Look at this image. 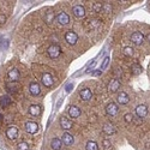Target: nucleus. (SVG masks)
I'll return each mask as SVG.
<instances>
[{
	"instance_id": "nucleus-14",
	"label": "nucleus",
	"mask_w": 150,
	"mask_h": 150,
	"mask_svg": "<svg viewBox=\"0 0 150 150\" xmlns=\"http://www.w3.org/2000/svg\"><path fill=\"white\" fill-rule=\"evenodd\" d=\"M29 90H30V94H31L33 96L40 95V93H41L40 84H39V83H36V82H31V83L29 84Z\"/></svg>"
},
{
	"instance_id": "nucleus-13",
	"label": "nucleus",
	"mask_w": 150,
	"mask_h": 150,
	"mask_svg": "<svg viewBox=\"0 0 150 150\" xmlns=\"http://www.w3.org/2000/svg\"><path fill=\"white\" fill-rule=\"evenodd\" d=\"M7 77H8L10 82L16 83V82L19 79V71H18L16 67H15V69H11V70L8 71V73H7Z\"/></svg>"
},
{
	"instance_id": "nucleus-17",
	"label": "nucleus",
	"mask_w": 150,
	"mask_h": 150,
	"mask_svg": "<svg viewBox=\"0 0 150 150\" xmlns=\"http://www.w3.org/2000/svg\"><path fill=\"white\" fill-rule=\"evenodd\" d=\"M57 21L61 24V25H66V24H69V22H70V17L66 12H60V13L57 16Z\"/></svg>"
},
{
	"instance_id": "nucleus-9",
	"label": "nucleus",
	"mask_w": 150,
	"mask_h": 150,
	"mask_svg": "<svg viewBox=\"0 0 150 150\" xmlns=\"http://www.w3.org/2000/svg\"><path fill=\"white\" fill-rule=\"evenodd\" d=\"M17 136H18V129L16 126H8L6 129V137L8 139L13 141L17 138Z\"/></svg>"
},
{
	"instance_id": "nucleus-30",
	"label": "nucleus",
	"mask_w": 150,
	"mask_h": 150,
	"mask_svg": "<svg viewBox=\"0 0 150 150\" xmlns=\"http://www.w3.org/2000/svg\"><path fill=\"white\" fill-rule=\"evenodd\" d=\"M124 120L126 121V122H131L133 120V115L131 113H126V114L124 115Z\"/></svg>"
},
{
	"instance_id": "nucleus-26",
	"label": "nucleus",
	"mask_w": 150,
	"mask_h": 150,
	"mask_svg": "<svg viewBox=\"0 0 150 150\" xmlns=\"http://www.w3.org/2000/svg\"><path fill=\"white\" fill-rule=\"evenodd\" d=\"M93 10H94V12H101L102 10H103V4L102 3H95L94 5H93Z\"/></svg>"
},
{
	"instance_id": "nucleus-27",
	"label": "nucleus",
	"mask_w": 150,
	"mask_h": 150,
	"mask_svg": "<svg viewBox=\"0 0 150 150\" xmlns=\"http://www.w3.org/2000/svg\"><path fill=\"white\" fill-rule=\"evenodd\" d=\"M17 150H29V145L27 142H21L17 144Z\"/></svg>"
},
{
	"instance_id": "nucleus-34",
	"label": "nucleus",
	"mask_w": 150,
	"mask_h": 150,
	"mask_svg": "<svg viewBox=\"0 0 150 150\" xmlns=\"http://www.w3.org/2000/svg\"><path fill=\"white\" fill-rule=\"evenodd\" d=\"M146 39H148V41L150 42V34H148V36H146Z\"/></svg>"
},
{
	"instance_id": "nucleus-1",
	"label": "nucleus",
	"mask_w": 150,
	"mask_h": 150,
	"mask_svg": "<svg viewBox=\"0 0 150 150\" xmlns=\"http://www.w3.org/2000/svg\"><path fill=\"white\" fill-rule=\"evenodd\" d=\"M47 53H48V55L51 57V58L55 59V58H58L61 54V47L59 45H52V46L48 47Z\"/></svg>"
},
{
	"instance_id": "nucleus-18",
	"label": "nucleus",
	"mask_w": 150,
	"mask_h": 150,
	"mask_svg": "<svg viewBox=\"0 0 150 150\" xmlns=\"http://www.w3.org/2000/svg\"><path fill=\"white\" fill-rule=\"evenodd\" d=\"M41 110L42 109H41V106L40 105H31L29 107V113L33 117H39L41 114Z\"/></svg>"
},
{
	"instance_id": "nucleus-8",
	"label": "nucleus",
	"mask_w": 150,
	"mask_h": 150,
	"mask_svg": "<svg viewBox=\"0 0 150 150\" xmlns=\"http://www.w3.org/2000/svg\"><path fill=\"white\" fill-rule=\"evenodd\" d=\"M106 112H107V114L110 115V117H114L118 114V112H119V108H118V105L114 103V102H110L107 105L106 107Z\"/></svg>"
},
{
	"instance_id": "nucleus-25",
	"label": "nucleus",
	"mask_w": 150,
	"mask_h": 150,
	"mask_svg": "<svg viewBox=\"0 0 150 150\" xmlns=\"http://www.w3.org/2000/svg\"><path fill=\"white\" fill-rule=\"evenodd\" d=\"M122 53L126 55V57H132L133 55V48L132 47H130V46H126L124 48V51H122Z\"/></svg>"
},
{
	"instance_id": "nucleus-35",
	"label": "nucleus",
	"mask_w": 150,
	"mask_h": 150,
	"mask_svg": "<svg viewBox=\"0 0 150 150\" xmlns=\"http://www.w3.org/2000/svg\"><path fill=\"white\" fill-rule=\"evenodd\" d=\"M1 118H3V117H1V114H0V119H1Z\"/></svg>"
},
{
	"instance_id": "nucleus-19",
	"label": "nucleus",
	"mask_w": 150,
	"mask_h": 150,
	"mask_svg": "<svg viewBox=\"0 0 150 150\" xmlns=\"http://www.w3.org/2000/svg\"><path fill=\"white\" fill-rule=\"evenodd\" d=\"M69 114H70V117L71 118H78L79 115H81V109L77 107V106H71L70 108H69Z\"/></svg>"
},
{
	"instance_id": "nucleus-21",
	"label": "nucleus",
	"mask_w": 150,
	"mask_h": 150,
	"mask_svg": "<svg viewBox=\"0 0 150 150\" xmlns=\"http://www.w3.org/2000/svg\"><path fill=\"white\" fill-rule=\"evenodd\" d=\"M103 132H105L106 134L110 136V134L115 133V129H114L113 125H110V124H105V126H103Z\"/></svg>"
},
{
	"instance_id": "nucleus-2",
	"label": "nucleus",
	"mask_w": 150,
	"mask_h": 150,
	"mask_svg": "<svg viewBox=\"0 0 150 150\" xmlns=\"http://www.w3.org/2000/svg\"><path fill=\"white\" fill-rule=\"evenodd\" d=\"M144 39H145V36L141 33V31H134L132 35H131V41L133 45L136 46H141L143 42H144Z\"/></svg>"
},
{
	"instance_id": "nucleus-11",
	"label": "nucleus",
	"mask_w": 150,
	"mask_h": 150,
	"mask_svg": "<svg viewBox=\"0 0 150 150\" xmlns=\"http://www.w3.org/2000/svg\"><path fill=\"white\" fill-rule=\"evenodd\" d=\"M117 101H118L119 105H127L130 102V96L125 91H121L117 96Z\"/></svg>"
},
{
	"instance_id": "nucleus-12",
	"label": "nucleus",
	"mask_w": 150,
	"mask_h": 150,
	"mask_svg": "<svg viewBox=\"0 0 150 150\" xmlns=\"http://www.w3.org/2000/svg\"><path fill=\"white\" fill-rule=\"evenodd\" d=\"M79 96L82 98V101H89V100L93 97V93L89 88H83L79 91Z\"/></svg>"
},
{
	"instance_id": "nucleus-15",
	"label": "nucleus",
	"mask_w": 150,
	"mask_h": 150,
	"mask_svg": "<svg viewBox=\"0 0 150 150\" xmlns=\"http://www.w3.org/2000/svg\"><path fill=\"white\" fill-rule=\"evenodd\" d=\"M61 142L64 143V145H66V146H70V145H72V144H73V142H74V138H73V136H72V134H70V133L65 132L64 134L61 136Z\"/></svg>"
},
{
	"instance_id": "nucleus-20",
	"label": "nucleus",
	"mask_w": 150,
	"mask_h": 150,
	"mask_svg": "<svg viewBox=\"0 0 150 150\" xmlns=\"http://www.w3.org/2000/svg\"><path fill=\"white\" fill-rule=\"evenodd\" d=\"M51 148H52L53 150H61V148H62V142H61V139H59V138H53L52 142H51Z\"/></svg>"
},
{
	"instance_id": "nucleus-4",
	"label": "nucleus",
	"mask_w": 150,
	"mask_h": 150,
	"mask_svg": "<svg viewBox=\"0 0 150 150\" xmlns=\"http://www.w3.org/2000/svg\"><path fill=\"white\" fill-rule=\"evenodd\" d=\"M24 129H25V131L28 133L35 134V133L39 132V124H36L34 121H27L25 122V127H24Z\"/></svg>"
},
{
	"instance_id": "nucleus-3",
	"label": "nucleus",
	"mask_w": 150,
	"mask_h": 150,
	"mask_svg": "<svg viewBox=\"0 0 150 150\" xmlns=\"http://www.w3.org/2000/svg\"><path fill=\"white\" fill-rule=\"evenodd\" d=\"M65 40H66V42L69 45H72L73 46V45H76L77 41H78V35L74 33L73 30H69L65 34Z\"/></svg>"
},
{
	"instance_id": "nucleus-16",
	"label": "nucleus",
	"mask_w": 150,
	"mask_h": 150,
	"mask_svg": "<svg viewBox=\"0 0 150 150\" xmlns=\"http://www.w3.org/2000/svg\"><path fill=\"white\" fill-rule=\"evenodd\" d=\"M73 11V15L78 17V18H83L85 16V8L82 6V5H76V6H73L72 8Z\"/></svg>"
},
{
	"instance_id": "nucleus-28",
	"label": "nucleus",
	"mask_w": 150,
	"mask_h": 150,
	"mask_svg": "<svg viewBox=\"0 0 150 150\" xmlns=\"http://www.w3.org/2000/svg\"><path fill=\"white\" fill-rule=\"evenodd\" d=\"M53 19H54V13H52V12H47L46 16H45V21L49 24V23H52Z\"/></svg>"
},
{
	"instance_id": "nucleus-23",
	"label": "nucleus",
	"mask_w": 150,
	"mask_h": 150,
	"mask_svg": "<svg viewBox=\"0 0 150 150\" xmlns=\"http://www.w3.org/2000/svg\"><path fill=\"white\" fill-rule=\"evenodd\" d=\"M10 103H11V98H10L8 96L4 95V96H1V97H0V105H1L3 107H6V106H8Z\"/></svg>"
},
{
	"instance_id": "nucleus-33",
	"label": "nucleus",
	"mask_w": 150,
	"mask_h": 150,
	"mask_svg": "<svg viewBox=\"0 0 150 150\" xmlns=\"http://www.w3.org/2000/svg\"><path fill=\"white\" fill-rule=\"evenodd\" d=\"M110 5H108V4H105L103 5V10H106V12H110Z\"/></svg>"
},
{
	"instance_id": "nucleus-10",
	"label": "nucleus",
	"mask_w": 150,
	"mask_h": 150,
	"mask_svg": "<svg viewBox=\"0 0 150 150\" xmlns=\"http://www.w3.org/2000/svg\"><path fill=\"white\" fill-rule=\"evenodd\" d=\"M136 114L138 118H145L148 115V107L145 105H139L136 107Z\"/></svg>"
},
{
	"instance_id": "nucleus-29",
	"label": "nucleus",
	"mask_w": 150,
	"mask_h": 150,
	"mask_svg": "<svg viewBox=\"0 0 150 150\" xmlns=\"http://www.w3.org/2000/svg\"><path fill=\"white\" fill-rule=\"evenodd\" d=\"M102 146H103L105 149H109V148L112 146L110 141H109V139H107V138H106V139H103V141H102Z\"/></svg>"
},
{
	"instance_id": "nucleus-32",
	"label": "nucleus",
	"mask_w": 150,
	"mask_h": 150,
	"mask_svg": "<svg viewBox=\"0 0 150 150\" xmlns=\"http://www.w3.org/2000/svg\"><path fill=\"white\" fill-rule=\"evenodd\" d=\"M6 22V16L5 15H0V24H4Z\"/></svg>"
},
{
	"instance_id": "nucleus-24",
	"label": "nucleus",
	"mask_w": 150,
	"mask_h": 150,
	"mask_svg": "<svg viewBox=\"0 0 150 150\" xmlns=\"http://www.w3.org/2000/svg\"><path fill=\"white\" fill-rule=\"evenodd\" d=\"M131 71H132L133 74H136V76H137V74H139L142 72V67L138 64H133V65H131Z\"/></svg>"
},
{
	"instance_id": "nucleus-31",
	"label": "nucleus",
	"mask_w": 150,
	"mask_h": 150,
	"mask_svg": "<svg viewBox=\"0 0 150 150\" xmlns=\"http://www.w3.org/2000/svg\"><path fill=\"white\" fill-rule=\"evenodd\" d=\"M108 64H109V58L107 57V58H105V60H103V62H102V65H101V71L106 70V67L108 66Z\"/></svg>"
},
{
	"instance_id": "nucleus-6",
	"label": "nucleus",
	"mask_w": 150,
	"mask_h": 150,
	"mask_svg": "<svg viewBox=\"0 0 150 150\" xmlns=\"http://www.w3.org/2000/svg\"><path fill=\"white\" fill-rule=\"evenodd\" d=\"M41 82L46 88H51V86L53 85V83H54V79H53V76L51 73H45L42 76V78H41Z\"/></svg>"
},
{
	"instance_id": "nucleus-22",
	"label": "nucleus",
	"mask_w": 150,
	"mask_h": 150,
	"mask_svg": "<svg viewBox=\"0 0 150 150\" xmlns=\"http://www.w3.org/2000/svg\"><path fill=\"white\" fill-rule=\"evenodd\" d=\"M85 149L86 150H98V145H97L96 142L89 141L88 143H86V145H85Z\"/></svg>"
},
{
	"instance_id": "nucleus-5",
	"label": "nucleus",
	"mask_w": 150,
	"mask_h": 150,
	"mask_svg": "<svg viewBox=\"0 0 150 150\" xmlns=\"http://www.w3.org/2000/svg\"><path fill=\"white\" fill-rule=\"evenodd\" d=\"M120 81L114 78V79H112L108 84V91L112 93V94H114V93H118V90L120 89Z\"/></svg>"
},
{
	"instance_id": "nucleus-7",
	"label": "nucleus",
	"mask_w": 150,
	"mask_h": 150,
	"mask_svg": "<svg viewBox=\"0 0 150 150\" xmlns=\"http://www.w3.org/2000/svg\"><path fill=\"white\" fill-rule=\"evenodd\" d=\"M60 126H61V129H62V130L69 131V130H71V129H72L73 124H72V121H71L69 118H66L65 115H62V117L60 118Z\"/></svg>"
}]
</instances>
